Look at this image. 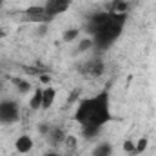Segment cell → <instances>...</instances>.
<instances>
[{
  "mask_svg": "<svg viewBox=\"0 0 156 156\" xmlns=\"http://www.w3.org/2000/svg\"><path fill=\"white\" fill-rule=\"evenodd\" d=\"M2 87H4V82H2V78H0V91H2Z\"/></svg>",
  "mask_w": 156,
  "mask_h": 156,
  "instance_id": "e0dca14e",
  "label": "cell"
},
{
  "mask_svg": "<svg viewBox=\"0 0 156 156\" xmlns=\"http://www.w3.org/2000/svg\"><path fill=\"white\" fill-rule=\"evenodd\" d=\"M104 71H105V64H104V60H102L100 56H93V58L85 60V62L80 66V73L87 78L100 76V75H104Z\"/></svg>",
  "mask_w": 156,
  "mask_h": 156,
  "instance_id": "277c9868",
  "label": "cell"
},
{
  "mask_svg": "<svg viewBox=\"0 0 156 156\" xmlns=\"http://www.w3.org/2000/svg\"><path fill=\"white\" fill-rule=\"evenodd\" d=\"M123 147H125V151H127V153H129V154H134V144H133V142H131V140H127V142H125V145H123Z\"/></svg>",
  "mask_w": 156,
  "mask_h": 156,
  "instance_id": "9a60e30c",
  "label": "cell"
},
{
  "mask_svg": "<svg viewBox=\"0 0 156 156\" xmlns=\"http://www.w3.org/2000/svg\"><path fill=\"white\" fill-rule=\"evenodd\" d=\"M78 35H80V31H78V29H69V31H66V33H64V42H71V40L78 38Z\"/></svg>",
  "mask_w": 156,
  "mask_h": 156,
  "instance_id": "5bb4252c",
  "label": "cell"
},
{
  "mask_svg": "<svg viewBox=\"0 0 156 156\" xmlns=\"http://www.w3.org/2000/svg\"><path fill=\"white\" fill-rule=\"evenodd\" d=\"M13 83L16 85V89H18L22 94H24V93H27V91H31V83H29V82H26V80H22V78H20V80H18V78H13Z\"/></svg>",
  "mask_w": 156,
  "mask_h": 156,
  "instance_id": "7c38bea8",
  "label": "cell"
},
{
  "mask_svg": "<svg viewBox=\"0 0 156 156\" xmlns=\"http://www.w3.org/2000/svg\"><path fill=\"white\" fill-rule=\"evenodd\" d=\"M45 156H67V154H60V153H55V151H53V153H47Z\"/></svg>",
  "mask_w": 156,
  "mask_h": 156,
  "instance_id": "2e32d148",
  "label": "cell"
},
{
  "mask_svg": "<svg viewBox=\"0 0 156 156\" xmlns=\"http://www.w3.org/2000/svg\"><path fill=\"white\" fill-rule=\"evenodd\" d=\"M145 147H147V138L138 140V142L134 144V154H142V153L145 151Z\"/></svg>",
  "mask_w": 156,
  "mask_h": 156,
  "instance_id": "4fadbf2b",
  "label": "cell"
},
{
  "mask_svg": "<svg viewBox=\"0 0 156 156\" xmlns=\"http://www.w3.org/2000/svg\"><path fill=\"white\" fill-rule=\"evenodd\" d=\"M20 120V104L11 98L0 100V123L2 125H11Z\"/></svg>",
  "mask_w": 156,
  "mask_h": 156,
  "instance_id": "3957f363",
  "label": "cell"
},
{
  "mask_svg": "<svg viewBox=\"0 0 156 156\" xmlns=\"http://www.w3.org/2000/svg\"><path fill=\"white\" fill-rule=\"evenodd\" d=\"M75 120L82 129V134L91 140L94 138L111 120H113V111H111V94L107 89L80 100L75 111Z\"/></svg>",
  "mask_w": 156,
  "mask_h": 156,
  "instance_id": "6da1fadb",
  "label": "cell"
},
{
  "mask_svg": "<svg viewBox=\"0 0 156 156\" xmlns=\"http://www.w3.org/2000/svg\"><path fill=\"white\" fill-rule=\"evenodd\" d=\"M55 100H56V89L51 87V85L44 87V91H42V109L47 111L55 104Z\"/></svg>",
  "mask_w": 156,
  "mask_h": 156,
  "instance_id": "9c48e42d",
  "label": "cell"
},
{
  "mask_svg": "<svg viewBox=\"0 0 156 156\" xmlns=\"http://www.w3.org/2000/svg\"><path fill=\"white\" fill-rule=\"evenodd\" d=\"M127 24V13H113V11H98L85 20V31L93 40L94 49L107 51L113 47L122 37Z\"/></svg>",
  "mask_w": 156,
  "mask_h": 156,
  "instance_id": "7a4b0ae2",
  "label": "cell"
},
{
  "mask_svg": "<svg viewBox=\"0 0 156 156\" xmlns=\"http://www.w3.org/2000/svg\"><path fill=\"white\" fill-rule=\"evenodd\" d=\"M44 136H45V140H47L53 147H58V145L66 144V138H67V136H66V133H64L60 127H51V125H49V129L45 131V134H44Z\"/></svg>",
  "mask_w": 156,
  "mask_h": 156,
  "instance_id": "52a82bcc",
  "label": "cell"
},
{
  "mask_svg": "<svg viewBox=\"0 0 156 156\" xmlns=\"http://www.w3.org/2000/svg\"><path fill=\"white\" fill-rule=\"evenodd\" d=\"M15 149H16L18 154H27V153L33 149V138H31L29 134H22V136H18L16 142H15Z\"/></svg>",
  "mask_w": 156,
  "mask_h": 156,
  "instance_id": "ba28073f",
  "label": "cell"
},
{
  "mask_svg": "<svg viewBox=\"0 0 156 156\" xmlns=\"http://www.w3.org/2000/svg\"><path fill=\"white\" fill-rule=\"evenodd\" d=\"M42 87H37L35 89V94H33V98L29 100V107L33 109V111H38V109H42Z\"/></svg>",
  "mask_w": 156,
  "mask_h": 156,
  "instance_id": "8fae6325",
  "label": "cell"
},
{
  "mask_svg": "<svg viewBox=\"0 0 156 156\" xmlns=\"http://www.w3.org/2000/svg\"><path fill=\"white\" fill-rule=\"evenodd\" d=\"M24 16H26L27 22H33V24H44V26H47V24L53 22V20L49 18V15L45 13L44 4H42V5H29V7L24 11Z\"/></svg>",
  "mask_w": 156,
  "mask_h": 156,
  "instance_id": "8992f818",
  "label": "cell"
},
{
  "mask_svg": "<svg viewBox=\"0 0 156 156\" xmlns=\"http://www.w3.org/2000/svg\"><path fill=\"white\" fill-rule=\"evenodd\" d=\"M113 144L111 142H100L94 149H93V156H113Z\"/></svg>",
  "mask_w": 156,
  "mask_h": 156,
  "instance_id": "30bf717a",
  "label": "cell"
},
{
  "mask_svg": "<svg viewBox=\"0 0 156 156\" xmlns=\"http://www.w3.org/2000/svg\"><path fill=\"white\" fill-rule=\"evenodd\" d=\"M71 5H73V0H45L44 2V9H45V13L49 15L51 20L64 15Z\"/></svg>",
  "mask_w": 156,
  "mask_h": 156,
  "instance_id": "5b68a950",
  "label": "cell"
},
{
  "mask_svg": "<svg viewBox=\"0 0 156 156\" xmlns=\"http://www.w3.org/2000/svg\"><path fill=\"white\" fill-rule=\"evenodd\" d=\"M13 156H18V154H13Z\"/></svg>",
  "mask_w": 156,
  "mask_h": 156,
  "instance_id": "ac0fdd59",
  "label": "cell"
},
{
  "mask_svg": "<svg viewBox=\"0 0 156 156\" xmlns=\"http://www.w3.org/2000/svg\"><path fill=\"white\" fill-rule=\"evenodd\" d=\"M0 4H2V0H0Z\"/></svg>",
  "mask_w": 156,
  "mask_h": 156,
  "instance_id": "d6986e66",
  "label": "cell"
}]
</instances>
